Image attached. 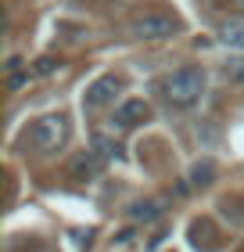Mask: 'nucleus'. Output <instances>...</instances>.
<instances>
[{
    "label": "nucleus",
    "mask_w": 244,
    "mask_h": 252,
    "mask_svg": "<svg viewBox=\"0 0 244 252\" xmlns=\"http://www.w3.org/2000/svg\"><path fill=\"white\" fill-rule=\"evenodd\" d=\"M162 90H165L169 105L187 108V105H194V101L201 97V90H205V72H201V68H180V72H172L165 83H162Z\"/></svg>",
    "instance_id": "1"
},
{
    "label": "nucleus",
    "mask_w": 244,
    "mask_h": 252,
    "mask_svg": "<svg viewBox=\"0 0 244 252\" xmlns=\"http://www.w3.org/2000/svg\"><path fill=\"white\" fill-rule=\"evenodd\" d=\"M54 68H57V62H54V58H40V62H36V72H40V76H51Z\"/></svg>",
    "instance_id": "12"
},
{
    "label": "nucleus",
    "mask_w": 244,
    "mask_h": 252,
    "mask_svg": "<svg viewBox=\"0 0 244 252\" xmlns=\"http://www.w3.org/2000/svg\"><path fill=\"white\" fill-rule=\"evenodd\" d=\"M158 213H162V209H158L155 202H147V205H136V209H133V216H136V220H155Z\"/></svg>",
    "instance_id": "10"
},
{
    "label": "nucleus",
    "mask_w": 244,
    "mask_h": 252,
    "mask_svg": "<svg viewBox=\"0 0 244 252\" xmlns=\"http://www.w3.org/2000/svg\"><path fill=\"white\" fill-rule=\"evenodd\" d=\"M219 40H223L226 47L244 51V18H230V22H223V26H219Z\"/></svg>",
    "instance_id": "7"
},
{
    "label": "nucleus",
    "mask_w": 244,
    "mask_h": 252,
    "mask_svg": "<svg viewBox=\"0 0 244 252\" xmlns=\"http://www.w3.org/2000/svg\"><path fill=\"white\" fill-rule=\"evenodd\" d=\"M226 4H230V7H241V11H244V0H226Z\"/></svg>",
    "instance_id": "13"
},
{
    "label": "nucleus",
    "mask_w": 244,
    "mask_h": 252,
    "mask_svg": "<svg viewBox=\"0 0 244 252\" xmlns=\"http://www.w3.org/2000/svg\"><path fill=\"white\" fill-rule=\"evenodd\" d=\"M151 116V108H147V101H126V105L115 108V126H136V123H144Z\"/></svg>",
    "instance_id": "6"
},
{
    "label": "nucleus",
    "mask_w": 244,
    "mask_h": 252,
    "mask_svg": "<svg viewBox=\"0 0 244 252\" xmlns=\"http://www.w3.org/2000/svg\"><path fill=\"white\" fill-rule=\"evenodd\" d=\"M176 29H180V22L172 18V15H162V11H151V15L136 18L133 26H130V32H133L136 40H165Z\"/></svg>",
    "instance_id": "3"
},
{
    "label": "nucleus",
    "mask_w": 244,
    "mask_h": 252,
    "mask_svg": "<svg viewBox=\"0 0 244 252\" xmlns=\"http://www.w3.org/2000/svg\"><path fill=\"white\" fill-rule=\"evenodd\" d=\"M226 76L234 79V83H244V58H230L226 62Z\"/></svg>",
    "instance_id": "9"
},
{
    "label": "nucleus",
    "mask_w": 244,
    "mask_h": 252,
    "mask_svg": "<svg viewBox=\"0 0 244 252\" xmlns=\"http://www.w3.org/2000/svg\"><path fill=\"white\" fill-rule=\"evenodd\" d=\"M122 90V79L119 76H101V79H94V83L86 87V108H104V105H111L115 101V94Z\"/></svg>",
    "instance_id": "4"
},
{
    "label": "nucleus",
    "mask_w": 244,
    "mask_h": 252,
    "mask_svg": "<svg viewBox=\"0 0 244 252\" xmlns=\"http://www.w3.org/2000/svg\"><path fill=\"white\" fill-rule=\"evenodd\" d=\"M104 169V158L97 152H83V155H76L72 158V166H68V173H72L76 180H90V177H97Z\"/></svg>",
    "instance_id": "5"
},
{
    "label": "nucleus",
    "mask_w": 244,
    "mask_h": 252,
    "mask_svg": "<svg viewBox=\"0 0 244 252\" xmlns=\"http://www.w3.org/2000/svg\"><path fill=\"white\" fill-rule=\"evenodd\" d=\"M94 152H97V155L104 158V162H108V158H111L115 152H119V148H115V144L108 141V137H94Z\"/></svg>",
    "instance_id": "8"
},
{
    "label": "nucleus",
    "mask_w": 244,
    "mask_h": 252,
    "mask_svg": "<svg viewBox=\"0 0 244 252\" xmlns=\"http://www.w3.org/2000/svg\"><path fill=\"white\" fill-rule=\"evenodd\" d=\"M208 177H212V166H208V162L194 169V184H208Z\"/></svg>",
    "instance_id": "11"
},
{
    "label": "nucleus",
    "mask_w": 244,
    "mask_h": 252,
    "mask_svg": "<svg viewBox=\"0 0 244 252\" xmlns=\"http://www.w3.org/2000/svg\"><path fill=\"white\" fill-rule=\"evenodd\" d=\"M29 148H36V152H57V148H65L68 141V119L65 116H43L29 126L26 133Z\"/></svg>",
    "instance_id": "2"
}]
</instances>
